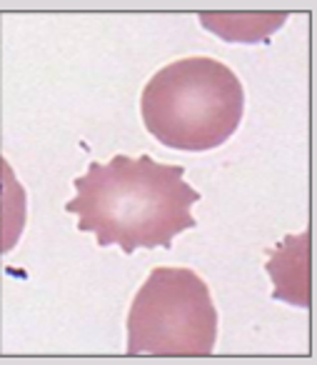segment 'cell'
Masks as SVG:
<instances>
[{
  "label": "cell",
  "mask_w": 317,
  "mask_h": 365,
  "mask_svg": "<svg viewBox=\"0 0 317 365\" xmlns=\"http://www.w3.org/2000/svg\"><path fill=\"white\" fill-rule=\"evenodd\" d=\"M182 165H160L150 155H115L110 163H90L76 178L78 195L66 210L78 215V230L98 235V245L170 248L172 238L195 228L190 208L200 200L185 180Z\"/></svg>",
  "instance_id": "obj_1"
},
{
  "label": "cell",
  "mask_w": 317,
  "mask_h": 365,
  "mask_svg": "<svg viewBox=\"0 0 317 365\" xmlns=\"http://www.w3.org/2000/svg\"><path fill=\"white\" fill-rule=\"evenodd\" d=\"M245 110L242 83L225 63L192 56L147 81L140 113L147 133L175 150H212L230 140Z\"/></svg>",
  "instance_id": "obj_2"
},
{
  "label": "cell",
  "mask_w": 317,
  "mask_h": 365,
  "mask_svg": "<svg viewBox=\"0 0 317 365\" xmlns=\"http://www.w3.org/2000/svg\"><path fill=\"white\" fill-rule=\"evenodd\" d=\"M217 313L205 280L190 268H155L128 315V353L205 358L215 350Z\"/></svg>",
  "instance_id": "obj_3"
},
{
  "label": "cell",
  "mask_w": 317,
  "mask_h": 365,
  "mask_svg": "<svg viewBox=\"0 0 317 365\" xmlns=\"http://www.w3.org/2000/svg\"><path fill=\"white\" fill-rule=\"evenodd\" d=\"M267 273L275 283L272 298L310 308V230L300 235H287L275 248V253H270Z\"/></svg>",
  "instance_id": "obj_4"
},
{
  "label": "cell",
  "mask_w": 317,
  "mask_h": 365,
  "mask_svg": "<svg viewBox=\"0 0 317 365\" xmlns=\"http://www.w3.org/2000/svg\"><path fill=\"white\" fill-rule=\"evenodd\" d=\"M200 21L230 43H257L282 28L287 13H200Z\"/></svg>",
  "instance_id": "obj_5"
}]
</instances>
